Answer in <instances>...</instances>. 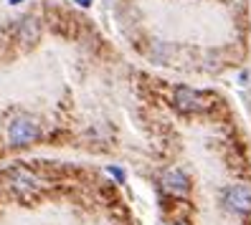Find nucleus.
Masks as SVG:
<instances>
[{
	"mask_svg": "<svg viewBox=\"0 0 251 225\" xmlns=\"http://www.w3.org/2000/svg\"><path fill=\"white\" fill-rule=\"evenodd\" d=\"M43 134V127H41V119L33 116V114H16L8 122V129H5V139H8V147L13 149H21V147H31L33 142L41 139Z\"/></svg>",
	"mask_w": 251,
	"mask_h": 225,
	"instance_id": "1",
	"label": "nucleus"
},
{
	"mask_svg": "<svg viewBox=\"0 0 251 225\" xmlns=\"http://www.w3.org/2000/svg\"><path fill=\"white\" fill-rule=\"evenodd\" d=\"M224 205L233 215H249L251 213V187L249 185H231V187H226Z\"/></svg>",
	"mask_w": 251,
	"mask_h": 225,
	"instance_id": "2",
	"label": "nucleus"
},
{
	"mask_svg": "<svg viewBox=\"0 0 251 225\" xmlns=\"http://www.w3.org/2000/svg\"><path fill=\"white\" fill-rule=\"evenodd\" d=\"M173 101L175 107H178L180 112H203L208 104H205V96L201 91H196V89L190 86H178L173 94Z\"/></svg>",
	"mask_w": 251,
	"mask_h": 225,
	"instance_id": "3",
	"label": "nucleus"
},
{
	"mask_svg": "<svg viewBox=\"0 0 251 225\" xmlns=\"http://www.w3.org/2000/svg\"><path fill=\"white\" fill-rule=\"evenodd\" d=\"M160 185H162L165 192L175 195V198H185V195L190 192V180L183 170H168L160 177Z\"/></svg>",
	"mask_w": 251,
	"mask_h": 225,
	"instance_id": "4",
	"label": "nucleus"
},
{
	"mask_svg": "<svg viewBox=\"0 0 251 225\" xmlns=\"http://www.w3.org/2000/svg\"><path fill=\"white\" fill-rule=\"evenodd\" d=\"M8 180H10V185L16 187L18 192H28V190H36V187H38V177H36L33 172H28L25 167L10 170Z\"/></svg>",
	"mask_w": 251,
	"mask_h": 225,
	"instance_id": "5",
	"label": "nucleus"
},
{
	"mask_svg": "<svg viewBox=\"0 0 251 225\" xmlns=\"http://www.w3.org/2000/svg\"><path fill=\"white\" fill-rule=\"evenodd\" d=\"M107 172L117 180V182H125V172H122V170H117V167H107Z\"/></svg>",
	"mask_w": 251,
	"mask_h": 225,
	"instance_id": "6",
	"label": "nucleus"
},
{
	"mask_svg": "<svg viewBox=\"0 0 251 225\" xmlns=\"http://www.w3.org/2000/svg\"><path fill=\"white\" fill-rule=\"evenodd\" d=\"M74 3H79V5H81V8H89V5H92V3H94V0H74Z\"/></svg>",
	"mask_w": 251,
	"mask_h": 225,
	"instance_id": "7",
	"label": "nucleus"
},
{
	"mask_svg": "<svg viewBox=\"0 0 251 225\" xmlns=\"http://www.w3.org/2000/svg\"><path fill=\"white\" fill-rule=\"evenodd\" d=\"M8 3H10V5H18V3H23V0H8Z\"/></svg>",
	"mask_w": 251,
	"mask_h": 225,
	"instance_id": "8",
	"label": "nucleus"
},
{
	"mask_svg": "<svg viewBox=\"0 0 251 225\" xmlns=\"http://www.w3.org/2000/svg\"><path fill=\"white\" fill-rule=\"evenodd\" d=\"M168 225H185V223H168Z\"/></svg>",
	"mask_w": 251,
	"mask_h": 225,
	"instance_id": "9",
	"label": "nucleus"
}]
</instances>
